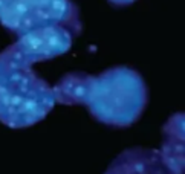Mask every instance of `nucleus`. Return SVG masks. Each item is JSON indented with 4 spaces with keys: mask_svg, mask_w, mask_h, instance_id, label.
I'll return each mask as SVG.
<instances>
[{
    "mask_svg": "<svg viewBox=\"0 0 185 174\" xmlns=\"http://www.w3.org/2000/svg\"><path fill=\"white\" fill-rule=\"evenodd\" d=\"M135 0H109V3L115 5V6H126V5H132Z\"/></svg>",
    "mask_w": 185,
    "mask_h": 174,
    "instance_id": "423d86ee",
    "label": "nucleus"
},
{
    "mask_svg": "<svg viewBox=\"0 0 185 174\" xmlns=\"http://www.w3.org/2000/svg\"><path fill=\"white\" fill-rule=\"evenodd\" d=\"M0 25L17 37L52 26L78 37L83 29L72 0H0Z\"/></svg>",
    "mask_w": 185,
    "mask_h": 174,
    "instance_id": "7ed1b4c3",
    "label": "nucleus"
},
{
    "mask_svg": "<svg viewBox=\"0 0 185 174\" xmlns=\"http://www.w3.org/2000/svg\"><path fill=\"white\" fill-rule=\"evenodd\" d=\"M72 34L61 26L37 29L0 52V122L9 128H28L54 108V89L34 70V64L66 53Z\"/></svg>",
    "mask_w": 185,
    "mask_h": 174,
    "instance_id": "f257e3e1",
    "label": "nucleus"
},
{
    "mask_svg": "<svg viewBox=\"0 0 185 174\" xmlns=\"http://www.w3.org/2000/svg\"><path fill=\"white\" fill-rule=\"evenodd\" d=\"M162 140L159 156L164 165L173 174H184L185 168V139H184V113H173L162 125Z\"/></svg>",
    "mask_w": 185,
    "mask_h": 174,
    "instance_id": "39448f33",
    "label": "nucleus"
},
{
    "mask_svg": "<svg viewBox=\"0 0 185 174\" xmlns=\"http://www.w3.org/2000/svg\"><path fill=\"white\" fill-rule=\"evenodd\" d=\"M104 174H173L162 162L156 148L132 147L110 162Z\"/></svg>",
    "mask_w": 185,
    "mask_h": 174,
    "instance_id": "20e7f679",
    "label": "nucleus"
},
{
    "mask_svg": "<svg viewBox=\"0 0 185 174\" xmlns=\"http://www.w3.org/2000/svg\"><path fill=\"white\" fill-rule=\"evenodd\" d=\"M52 89L55 103L83 105L93 119L116 128L133 125L148 103V89L144 78L127 66L109 67L99 75L69 72Z\"/></svg>",
    "mask_w": 185,
    "mask_h": 174,
    "instance_id": "f03ea898",
    "label": "nucleus"
}]
</instances>
